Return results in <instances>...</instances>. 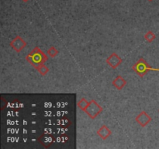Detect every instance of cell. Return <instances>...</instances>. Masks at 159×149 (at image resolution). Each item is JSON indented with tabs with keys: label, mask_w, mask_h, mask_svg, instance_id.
I'll list each match as a JSON object with an SVG mask.
<instances>
[{
	"label": "cell",
	"mask_w": 159,
	"mask_h": 149,
	"mask_svg": "<svg viewBox=\"0 0 159 149\" xmlns=\"http://www.w3.org/2000/svg\"><path fill=\"white\" fill-rule=\"evenodd\" d=\"M22 1H23V2H28L29 0H22Z\"/></svg>",
	"instance_id": "4fadbf2b"
},
{
	"label": "cell",
	"mask_w": 159,
	"mask_h": 149,
	"mask_svg": "<svg viewBox=\"0 0 159 149\" xmlns=\"http://www.w3.org/2000/svg\"><path fill=\"white\" fill-rule=\"evenodd\" d=\"M37 70H38L39 72H40V75H42V76H45L46 74L49 72V69H48V68H47V66H45L44 65H41L40 67H38Z\"/></svg>",
	"instance_id": "8fae6325"
},
{
	"label": "cell",
	"mask_w": 159,
	"mask_h": 149,
	"mask_svg": "<svg viewBox=\"0 0 159 149\" xmlns=\"http://www.w3.org/2000/svg\"><path fill=\"white\" fill-rule=\"evenodd\" d=\"M107 63L110 65L112 69H116L118 66L120 65L122 63V59L118 55H117L116 53H113L112 55H110L107 59Z\"/></svg>",
	"instance_id": "277c9868"
},
{
	"label": "cell",
	"mask_w": 159,
	"mask_h": 149,
	"mask_svg": "<svg viewBox=\"0 0 159 149\" xmlns=\"http://www.w3.org/2000/svg\"><path fill=\"white\" fill-rule=\"evenodd\" d=\"M103 112V107L99 105L95 100H91L89 106L85 110V113L92 119H95L98 114Z\"/></svg>",
	"instance_id": "3957f363"
},
{
	"label": "cell",
	"mask_w": 159,
	"mask_h": 149,
	"mask_svg": "<svg viewBox=\"0 0 159 149\" xmlns=\"http://www.w3.org/2000/svg\"><path fill=\"white\" fill-rule=\"evenodd\" d=\"M89 102H87V100H86L85 98H82L79 100V102H78L77 105L78 107H79V108H80L81 110L85 111L86 108L88 107V106H89Z\"/></svg>",
	"instance_id": "9c48e42d"
},
{
	"label": "cell",
	"mask_w": 159,
	"mask_h": 149,
	"mask_svg": "<svg viewBox=\"0 0 159 149\" xmlns=\"http://www.w3.org/2000/svg\"><path fill=\"white\" fill-rule=\"evenodd\" d=\"M97 134H98L102 139L105 140V139H107V137H110V135L112 134V132L110 131V129H109L106 125H103V126L99 129L98 131H97Z\"/></svg>",
	"instance_id": "52a82bcc"
},
{
	"label": "cell",
	"mask_w": 159,
	"mask_h": 149,
	"mask_svg": "<svg viewBox=\"0 0 159 149\" xmlns=\"http://www.w3.org/2000/svg\"><path fill=\"white\" fill-rule=\"evenodd\" d=\"M144 38L145 40H147V42L151 43L156 38V36L152 31H148L147 32V33L144 35Z\"/></svg>",
	"instance_id": "30bf717a"
},
{
	"label": "cell",
	"mask_w": 159,
	"mask_h": 149,
	"mask_svg": "<svg viewBox=\"0 0 159 149\" xmlns=\"http://www.w3.org/2000/svg\"><path fill=\"white\" fill-rule=\"evenodd\" d=\"M47 54H48V55H49L50 57H51V58H54V57L56 56L58 54V51L54 47H51V48L48 50V51H47Z\"/></svg>",
	"instance_id": "7c38bea8"
},
{
	"label": "cell",
	"mask_w": 159,
	"mask_h": 149,
	"mask_svg": "<svg viewBox=\"0 0 159 149\" xmlns=\"http://www.w3.org/2000/svg\"><path fill=\"white\" fill-rule=\"evenodd\" d=\"M151 120L152 118L145 111H142V112L136 117L137 122L140 126L143 127L147 126Z\"/></svg>",
	"instance_id": "5b68a950"
},
{
	"label": "cell",
	"mask_w": 159,
	"mask_h": 149,
	"mask_svg": "<svg viewBox=\"0 0 159 149\" xmlns=\"http://www.w3.org/2000/svg\"><path fill=\"white\" fill-rule=\"evenodd\" d=\"M26 60L30 62V64H31L33 67H35L37 69L38 67L43 65V63H44L47 61V57L39 47H37L33 50V51L30 55H27Z\"/></svg>",
	"instance_id": "6da1fadb"
},
{
	"label": "cell",
	"mask_w": 159,
	"mask_h": 149,
	"mask_svg": "<svg viewBox=\"0 0 159 149\" xmlns=\"http://www.w3.org/2000/svg\"><path fill=\"white\" fill-rule=\"evenodd\" d=\"M26 43L25 42L24 40L22 39V37H16V38L10 43V46L16 51V52L21 51V50L23 49V47H26Z\"/></svg>",
	"instance_id": "8992f818"
},
{
	"label": "cell",
	"mask_w": 159,
	"mask_h": 149,
	"mask_svg": "<svg viewBox=\"0 0 159 149\" xmlns=\"http://www.w3.org/2000/svg\"><path fill=\"white\" fill-rule=\"evenodd\" d=\"M148 1H150V2H151V1H153V0H148Z\"/></svg>",
	"instance_id": "5bb4252c"
},
{
	"label": "cell",
	"mask_w": 159,
	"mask_h": 149,
	"mask_svg": "<svg viewBox=\"0 0 159 149\" xmlns=\"http://www.w3.org/2000/svg\"><path fill=\"white\" fill-rule=\"evenodd\" d=\"M133 69L137 75L142 77L149 71H157L159 72V69H153L151 68L148 64L146 62L144 58H140L136 64L133 66Z\"/></svg>",
	"instance_id": "7a4b0ae2"
},
{
	"label": "cell",
	"mask_w": 159,
	"mask_h": 149,
	"mask_svg": "<svg viewBox=\"0 0 159 149\" xmlns=\"http://www.w3.org/2000/svg\"><path fill=\"white\" fill-rule=\"evenodd\" d=\"M113 86H115L118 90H121L124 86H126L127 81L122 78V76H118L113 81Z\"/></svg>",
	"instance_id": "ba28073f"
}]
</instances>
